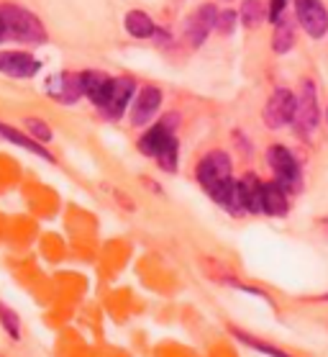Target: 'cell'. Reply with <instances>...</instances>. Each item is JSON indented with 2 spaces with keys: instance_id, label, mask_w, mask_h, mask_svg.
<instances>
[{
  "instance_id": "cell-8",
  "label": "cell",
  "mask_w": 328,
  "mask_h": 357,
  "mask_svg": "<svg viewBox=\"0 0 328 357\" xmlns=\"http://www.w3.org/2000/svg\"><path fill=\"white\" fill-rule=\"evenodd\" d=\"M134 90H136V85H134L131 77H113L108 100H105L103 108H100L103 119H108V121H118L120 116L126 114L128 103H131V98H134Z\"/></svg>"
},
{
  "instance_id": "cell-5",
  "label": "cell",
  "mask_w": 328,
  "mask_h": 357,
  "mask_svg": "<svg viewBox=\"0 0 328 357\" xmlns=\"http://www.w3.org/2000/svg\"><path fill=\"white\" fill-rule=\"evenodd\" d=\"M320 121V108L318 98H315V88L313 82H303L300 93L295 96V114H292V126L303 139H308L313 131L318 129Z\"/></svg>"
},
{
  "instance_id": "cell-11",
  "label": "cell",
  "mask_w": 328,
  "mask_h": 357,
  "mask_svg": "<svg viewBox=\"0 0 328 357\" xmlns=\"http://www.w3.org/2000/svg\"><path fill=\"white\" fill-rule=\"evenodd\" d=\"M159 106H162L159 88H152V85L141 88V93H136V98H134L131 123H134V126H146V123H152L154 116L159 114Z\"/></svg>"
},
{
  "instance_id": "cell-4",
  "label": "cell",
  "mask_w": 328,
  "mask_h": 357,
  "mask_svg": "<svg viewBox=\"0 0 328 357\" xmlns=\"http://www.w3.org/2000/svg\"><path fill=\"white\" fill-rule=\"evenodd\" d=\"M267 162H270V170H272L274 180L280 183L288 195H295L303 190V172H300V165H297L295 155L290 152L288 146L272 144L267 149Z\"/></svg>"
},
{
  "instance_id": "cell-1",
  "label": "cell",
  "mask_w": 328,
  "mask_h": 357,
  "mask_svg": "<svg viewBox=\"0 0 328 357\" xmlns=\"http://www.w3.org/2000/svg\"><path fill=\"white\" fill-rule=\"evenodd\" d=\"M172 123H177L175 114L167 116L164 121L154 123L152 129L139 139L141 155L154 157L157 165H159L164 172H177V165H180V142H177V134H175V129H172Z\"/></svg>"
},
{
  "instance_id": "cell-10",
  "label": "cell",
  "mask_w": 328,
  "mask_h": 357,
  "mask_svg": "<svg viewBox=\"0 0 328 357\" xmlns=\"http://www.w3.org/2000/svg\"><path fill=\"white\" fill-rule=\"evenodd\" d=\"M41 62L29 52H0V75H8V77H33L39 73Z\"/></svg>"
},
{
  "instance_id": "cell-15",
  "label": "cell",
  "mask_w": 328,
  "mask_h": 357,
  "mask_svg": "<svg viewBox=\"0 0 328 357\" xmlns=\"http://www.w3.org/2000/svg\"><path fill=\"white\" fill-rule=\"evenodd\" d=\"M0 137L8 139V142H13V144L21 146V149H29L31 155L41 157V160H47V162H54V157L49 155L47 149H44V144H39L31 134H24V131L13 129V126H8V123H0Z\"/></svg>"
},
{
  "instance_id": "cell-24",
  "label": "cell",
  "mask_w": 328,
  "mask_h": 357,
  "mask_svg": "<svg viewBox=\"0 0 328 357\" xmlns=\"http://www.w3.org/2000/svg\"><path fill=\"white\" fill-rule=\"evenodd\" d=\"M285 3H288V0H272V3H270V13H267V18H270L272 24H277V21L282 18V13H285Z\"/></svg>"
},
{
  "instance_id": "cell-17",
  "label": "cell",
  "mask_w": 328,
  "mask_h": 357,
  "mask_svg": "<svg viewBox=\"0 0 328 357\" xmlns=\"http://www.w3.org/2000/svg\"><path fill=\"white\" fill-rule=\"evenodd\" d=\"M126 31L134 36V39H149L157 33V26L144 10H131L126 16Z\"/></svg>"
},
{
  "instance_id": "cell-7",
  "label": "cell",
  "mask_w": 328,
  "mask_h": 357,
  "mask_svg": "<svg viewBox=\"0 0 328 357\" xmlns=\"http://www.w3.org/2000/svg\"><path fill=\"white\" fill-rule=\"evenodd\" d=\"M292 114H295V93L288 88H280L274 90L272 98L267 100L262 119L270 129H282V126L292 123Z\"/></svg>"
},
{
  "instance_id": "cell-3",
  "label": "cell",
  "mask_w": 328,
  "mask_h": 357,
  "mask_svg": "<svg viewBox=\"0 0 328 357\" xmlns=\"http://www.w3.org/2000/svg\"><path fill=\"white\" fill-rule=\"evenodd\" d=\"M0 21L6 26V36L24 44H41L47 41L44 24L33 16L31 10L21 8V6H0Z\"/></svg>"
},
{
  "instance_id": "cell-16",
  "label": "cell",
  "mask_w": 328,
  "mask_h": 357,
  "mask_svg": "<svg viewBox=\"0 0 328 357\" xmlns=\"http://www.w3.org/2000/svg\"><path fill=\"white\" fill-rule=\"evenodd\" d=\"M290 211L288 190L277 183V180H267L265 183V213L267 216H285Z\"/></svg>"
},
{
  "instance_id": "cell-12",
  "label": "cell",
  "mask_w": 328,
  "mask_h": 357,
  "mask_svg": "<svg viewBox=\"0 0 328 357\" xmlns=\"http://www.w3.org/2000/svg\"><path fill=\"white\" fill-rule=\"evenodd\" d=\"M216 18H218L216 6H203L190 18V24H187V41H190L192 47H201L203 41L208 39V33L216 31Z\"/></svg>"
},
{
  "instance_id": "cell-18",
  "label": "cell",
  "mask_w": 328,
  "mask_h": 357,
  "mask_svg": "<svg viewBox=\"0 0 328 357\" xmlns=\"http://www.w3.org/2000/svg\"><path fill=\"white\" fill-rule=\"evenodd\" d=\"M228 332L236 337V340L241 342V344H247V347L256 349V352H262V355H270V357H292L288 355V352H282L280 347H272V344H267V342H262L259 337H251V334H247L244 329H236V326H231Z\"/></svg>"
},
{
  "instance_id": "cell-9",
  "label": "cell",
  "mask_w": 328,
  "mask_h": 357,
  "mask_svg": "<svg viewBox=\"0 0 328 357\" xmlns=\"http://www.w3.org/2000/svg\"><path fill=\"white\" fill-rule=\"evenodd\" d=\"M47 90H49V98H54V100H59L64 106H72V103H77L85 96L82 75H72V73H59L54 77H49Z\"/></svg>"
},
{
  "instance_id": "cell-6",
  "label": "cell",
  "mask_w": 328,
  "mask_h": 357,
  "mask_svg": "<svg viewBox=\"0 0 328 357\" xmlns=\"http://www.w3.org/2000/svg\"><path fill=\"white\" fill-rule=\"evenodd\" d=\"M295 16L303 31L313 39H320L328 33V10L323 0H295Z\"/></svg>"
},
{
  "instance_id": "cell-22",
  "label": "cell",
  "mask_w": 328,
  "mask_h": 357,
  "mask_svg": "<svg viewBox=\"0 0 328 357\" xmlns=\"http://www.w3.org/2000/svg\"><path fill=\"white\" fill-rule=\"evenodd\" d=\"M26 131H29L39 144H47V142H52V137H54V131L49 129L41 119H26Z\"/></svg>"
},
{
  "instance_id": "cell-20",
  "label": "cell",
  "mask_w": 328,
  "mask_h": 357,
  "mask_svg": "<svg viewBox=\"0 0 328 357\" xmlns=\"http://www.w3.org/2000/svg\"><path fill=\"white\" fill-rule=\"evenodd\" d=\"M267 13H270V8H265L262 0H244V3H241V10H239V18L247 29H254V26H259L262 21H265Z\"/></svg>"
},
{
  "instance_id": "cell-13",
  "label": "cell",
  "mask_w": 328,
  "mask_h": 357,
  "mask_svg": "<svg viewBox=\"0 0 328 357\" xmlns=\"http://www.w3.org/2000/svg\"><path fill=\"white\" fill-rule=\"evenodd\" d=\"M239 193L247 213H265V183L254 172H247L239 180Z\"/></svg>"
},
{
  "instance_id": "cell-14",
  "label": "cell",
  "mask_w": 328,
  "mask_h": 357,
  "mask_svg": "<svg viewBox=\"0 0 328 357\" xmlns=\"http://www.w3.org/2000/svg\"><path fill=\"white\" fill-rule=\"evenodd\" d=\"M82 85H85V98H90L97 108H103L108 93H111L113 77H108L100 70H88V73H82Z\"/></svg>"
},
{
  "instance_id": "cell-21",
  "label": "cell",
  "mask_w": 328,
  "mask_h": 357,
  "mask_svg": "<svg viewBox=\"0 0 328 357\" xmlns=\"http://www.w3.org/2000/svg\"><path fill=\"white\" fill-rule=\"evenodd\" d=\"M0 324H3L6 334H8L13 342L21 340V321H18V314L10 309V306H6V303H0Z\"/></svg>"
},
{
  "instance_id": "cell-23",
  "label": "cell",
  "mask_w": 328,
  "mask_h": 357,
  "mask_svg": "<svg viewBox=\"0 0 328 357\" xmlns=\"http://www.w3.org/2000/svg\"><path fill=\"white\" fill-rule=\"evenodd\" d=\"M236 18H239V13L236 10H218V18H216V31L221 33H228L233 29V24H236Z\"/></svg>"
},
{
  "instance_id": "cell-2",
  "label": "cell",
  "mask_w": 328,
  "mask_h": 357,
  "mask_svg": "<svg viewBox=\"0 0 328 357\" xmlns=\"http://www.w3.org/2000/svg\"><path fill=\"white\" fill-rule=\"evenodd\" d=\"M198 183L203 185V190L218 203L224 206L228 201V195L236 190V180H233L231 170V157L216 149V152H208L203 157L201 165H198Z\"/></svg>"
},
{
  "instance_id": "cell-19",
  "label": "cell",
  "mask_w": 328,
  "mask_h": 357,
  "mask_svg": "<svg viewBox=\"0 0 328 357\" xmlns=\"http://www.w3.org/2000/svg\"><path fill=\"white\" fill-rule=\"evenodd\" d=\"M292 44H295V29H292V24H290V21L280 18V21L274 24L272 49L277 52V54H288L290 49H292Z\"/></svg>"
},
{
  "instance_id": "cell-25",
  "label": "cell",
  "mask_w": 328,
  "mask_h": 357,
  "mask_svg": "<svg viewBox=\"0 0 328 357\" xmlns=\"http://www.w3.org/2000/svg\"><path fill=\"white\" fill-rule=\"evenodd\" d=\"M6 39V26H3V21H0V41Z\"/></svg>"
}]
</instances>
